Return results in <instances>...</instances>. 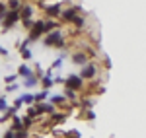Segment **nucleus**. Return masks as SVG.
<instances>
[{"label":"nucleus","mask_w":146,"mask_h":138,"mask_svg":"<svg viewBox=\"0 0 146 138\" xmlns=\"http://www.w3.org/2000/svg\"><path fill=\"white\" fill-rule=\"evenodd\" d=\"M43 8H45V12L49 16H58L60 14V6L58 4H55V6H43Z\"/></svg>","instance_id":"obj_9"},{"label":"nucleus","mask_w":146,"mask_h":138,"mask_svg":"<svg viewBox=\"0 0 146 138\" xmlns=\"http://www.w3.org/2000/svg\"><path fill=\"white\" fill-rule=\"evenodd\" d=\"M64 121V115H56V113H53V123H62Z\"/></svg>","instance_id":"obj_22"},{"label":"nucleus","mask_w":146,"mask_h":138,"mask_svg":"<svg viewBox=\"0 0 146 138\" xmlns=\"http://www.w3.org/2000/svg\"><path fill=\"white\" fill-rule=\"evenodd\" d=\"M23 105V101H22V97H18L16 101H14V107H22Z\"/></svg>","instance_id":"obj_28"},{"label":"nucleus","mask_w":146,"mask_h":138,"mask_svg":"<svg viewBox=\"0 0 146 138\" xmlns=\"http://www.w3.org/2000/svg\"><path fill=\"white\" fill-rule=\"evenodd\" d=\"M94 74H96V66H94V64L84 66V70H82V78H94Z\"/></svg>","instance_id":"obj_6"},{"label":"nucleus","mask_w":146,"mask_h":138,"mask_svg":"<svg viewBox=\"0 0 146 138\" xmlns=\"http://www.w3.org/2000/svg\"><path fill=\"white\" fill-rule=\"evenodd\" d=\"M16 90H18L16 84H6V92H16Z\"/></svg>","instance_id":"obj_24"},{"label":"nucleus","mask_w":146,"mask_h":138,"mask_svg":"<svg viewBox=\"0 0 146 138\" xmlns=\"http://www.w3.org/2000/svg\"><path fill=\"white\" fill-rule=\"evenodd\" d=\"M66 86L68 88H72V90H80L82 86H84V82H82V76H68V80H66Z\"/></svg>","instance_id":"obj_4"},{"label":"nucleus","mask_w":146,"mask_h":138,"mask_svg":"<svg viewBox=\"0 0 146 138\" xmlns=\"http://www.w3.org/2000/svg\"><path fill=\"white\" fill-rule=\"evenodd\" d=\"M18 74H20V76H23V78H25V76H29V74H31V68H29V66H25V64H23V66H20V70H18Z\"/></svg>","instance_id":"obj_15"},{"label":"nucleus","mask_w":146,"mask_h":138,"mask_svg":"<svg viewBox=\"0 0 146 138\" xmlns=\"http://www.w3.org/2000/svg\"><path fill=\"white\" fill-rule=\"evenodd\" d=\"M51 101H53V103H64V99H62V95H53V97H51Z\"/></svg>","instance_id":"obj_20"},{"label":"nucleus","mask_w":146,"mask_h":138,"mask_svg":"<svg viewBox=\"0 0 146 138\" xmlns=\"http://www.w3.org/2000/svg\"><path fill=\"white\" fill-rule=\"evenodd\" d=\"M22 101L25 105H29L31 101H35V99H33V95H31V93H23V95H22Z\"/></svg>","instance_id":"obj_16"},{"label":"nucleus","mask_w":146,"mask_h":138,"mask_svg":"<svg viewBox=\"0 0 146 138\" xmlns=\"http://www.w3.org/2000/svg\"><path fill=\"white\" fill-rule=\"evenodd\" d=\"M66 97H68V99H76V93H74L72 88H68V90H66Z\"/></svg>","instance_id":"obj_23"},{"label":"nucleus","mask_w":146,"mask_h":138,"mask_svg":"<svg viewBox=\"0 0 146 138\" xmlns=\"http://www.w3.org/2000/svg\"><path fill=\"white\" fill-rule=\"evenodd\" d=\"M45 45L49 47H62V35H60V31H51V33L45 37Z\"/></svg>","instance_id":"obj_3"},{"label":"nucleus","mask_w":146,"mask_h":138,"mask_svg":"<svg viewBox=\"0 0 146 138\" xmlns=\"http://www.w3.org/2000/svg\"><path fill=\"white\" fill-rule=\"evenodd\" d=\"M31 121H33V119H31V117H29V115H27V117H23V119H22V123H23V128L31 127Z\"/></svg>","instance_id":"obj_18"},{"label":"nucleus","mask_w":146,"mask_h":138,"mask_svg":"<svg viewBox=\"0 0 146 138\" xmlns=\"http://www.w3.org/2000/svg\"><path fill=\"white\" fill-rule=\"evenodd\" d=\"M20 20V12L18 10H10V12H6V18L2 20V27L4 29H10L14 23Z\"/></svg>","instance_id":"obj_2"},{"label":"nucleus","mask_w":146,"mask_h":138,"mask_svg":"<svg viewBox=\"0 0 146 138\" xmlns=\"http://www.w3.org/2000/svg\"><path fill=\"white\" fill-rule=\"evenodd\" d=\"M35 84H37V78H35L33 74H29V76H25V86H27V88H33Z\"/></svg>","instance_id":"obj_14"},{"label":"nucleus","mask_w":146,"mask_h":138,"mask_svg":"<svg viewBox=\"0 0 146 138\" xmlns=\"http://www.w3.org/2000/svg\"><path fill=\"white\" fill-rule=\"evenodd\" d=\"M4 136H6V138H12V136H16V132H14V130H8Z\"/></svg>","instance_id":"obj_30"},{"label":"nucleus","mask_w":146,"mask_h":138,"mask_svg":"<svg viewBox=\"0 0 146 138\" xmlns=\"http://www.w3.org/2000/svg\"><path fill=\"white\" fill-rule=\"evenodd\" d=\"M35 109H37V113H39V115H41V113H53V111H55V107H53L51 103H43V101H39Z\"/></svg>","instance_id":"obj_5"},{"label":"nucleus","mask_w":146,"mask_h":138,"mask_svg":"<svg viewBox=\"0 0 146 138\" xmlns=\"http://www.w3.org/2000/svg\"><path fill=\"white\" fill-rule=\"evenodd\" d=\"M20 55H22V58H25V60H29V58H31V51L27 49V45H22V49H20Z\"/></svg>","instance_id":"obj_13"},{"label":"nucleus","mask_w":146,"mask_h":138,"mask_svg":"<svg viewBox=\"0 0 146 138\" xmlns=\"http://www.w3.org/2000/svg\"><path fill=\"white\" fill-rule=\"evenodd\" d=\"M74 18H76V8H70V10L62 12V20H64V22H72Z\"/></svg>","instance_id":"obj_8"},{"label":"nucleus","mask_w":146,"mask_h":138,"mask_svg":"<svg viewBox=\"0 0 146 138\" xmlns=\"http://www.w3.org/2000/svg\"><path fill=\"white\" fill-rule=\"evenodd\" d=\"M72 62H76V64H86V62H88L86 53H76V55H72Z\"/></svg>","instance_id":"obj_7"},{"label":"nucleus","mask_w":146,"mask_h":138,"mask_svg":"<svg viewBox=\"0 0 146 138\" xmlns=\"http://www.w3.org/2000/svg\"><path fill=\"white\" fill-rule=\"evenodd\" d=\"M53 27H55V22H47V23H45V31L53 29Z\"/></svg>","instance_id":"obj_27"},{"label":"nucleus","mask_w":146,"mask_h":138,"mask_svg":"<svg viewBox=\"0 0 146 138\" xmlns=\"http://www.w3.org/2000/svg\"><path fill=\"white\" fill-rule=\"evenodd\" d=\"M6 107H8V105H6V99L0 97V111H6Z\"/></svg>","instance_id":"obj_25"},{"label":"nucleus","mask_w":146,"mask_h":138,"mask_svg":"<svg viewBox=\"0 0 146 138\" xmlns=\"http://www.w3.org/2000/svg\"><path fill=\"white\" fill-rule=\"evenodd\" d=\"M6 10V4H4V2H0V12H4Z\"/></svg>","instance_id":"obj_32"},{"label":"nucleus","mask_w":146,"mask_h":138,"mask_svg":"<svg viewBox=\"0 0 146 138\" xmlns=\"http://www.w3.org/2000/svg\"><path fill=\"white\" fill-rule=\"evenodd\" d=\"M0 55H8V51H6L4 47H0Z\"/></svg>","instance_id":"obj_31"},{"label":"nucleus","mask_w":146,"mask_h":138,"mask_svg":"<svg viewBox=\"0 0 146 138\" xmlns=\"http://www.w3.org/2000/svg\"><path fill=\"white\" fill-rule=\"evenodd\" d=\"M22 22H23V27H25V29H31V25H33V20H31V18H25Z\"/></svg>","instance_id":"obj_19"},{"label":"nucleus","mask_w":146,"mask_h":138,"mask_svg":"<svg viewBox=\"0 0 146 138\" xmlns=\"http://www.w3.org/2000/svg\"><path fill=\"white\" fill-rule=\"evenodd\" d=\"M31 6H27V4H25V6H23L22 8V12H20V18H22V20H25V18H31Z\"/></svg>","instance_id":"obj_10"},{"label":"nucleus","mask_w":146,"mask_h":138,"mask_svg":"<svg viewBox=\"0 0 146 138\" xmlns=\"http://www.w3.org/2000/svg\"><path fill=\"white\" fill-rule=\"evenodd\" d=\"M47 97H49V92H47L45 88H43V92H39V93H37V95H33V99H35V101H37V103H39V101H45Z\"/></svg>","instance_id":"obj_11"},{"label":"nucleus","mask_w":146,"mask_h":138,"mask_svg":"<svg viewBox=\"0 0 146 138\" xmlns=\"http://www.w3.org/2000/svg\"><path fill=\"white\" fill-rule=\"evenodd\" d=\"M43 33H45V22H41V20L33 22L31 29H29V39L35 41V39H39V35H43Z\"/></svg>","instance_id":"obj_1"},{"label":"nucleus","mask_w":146,"mask_h":138,"mask_svg":"<svg viewBox=\"0 0 146 138\" xmlns=\"http://www.w3.org/2000/svg\"><path fill=\"white\" fill-rule=\"evenodd\" d=\"M27 115L31 117V119H35V117L39 115V113H37V109H35V107H29V109H27Z\"/></svg>","instance_id":"obj_21"},{"label":"nucleus","mask_w":146,"mask_h":138,"mask_svg":"<svg viewBox=\"0 0 146 138\" xmlns=\"http://www.w3.org/2000/svg\"><path fill=\"white\" fill-rule=\"evenodd\" d=\"M43 88H45V90H49V88H51V86H53V84H55V80H53V78H51V74H47V76H43Z\"/></svg>","instance_id":"obj_12"},{"label":"nucleus","mask_w":146,"mask_h":138,"mask_svg":"<svg viewBox=\"0 0 146 138\" xmlns=\"http://www.w3.org/2000/svg\"><path fill=\"white\" fill-rule=\"evenodd\" d=\"M60 64H62V58H56L53 62V68H60Z\"/></svg>","instance_id":"obj_26"},{"label":"nucleus","mask_w":146,"mask_h":138,"mask_svg":"<svg viewBox=\"0 0 146 138\" xmlns=\"http://www.w3.org/2000/svg\"><path fill=\"white\" fill-rule=\"evenodd\" d=\"M6 6H8L10 10H18V8H20V0H10Z\"/></svg>","instance_id":"obj_17"},{"label":"nucleus","mask_w":146,"mask_h":138,"mask_svg":"<svg viewBox=\"0 0 146 138\" xmlns=\"http://www.w3.org/2000/svg\"><path fill=\"white\" fill-rule=\"evenodd\" d=\"M16 80V74H12V76H6V82H8V84H10V82H14Z\"/></svg>","instance_id":"obj_29"}]
</instances>
